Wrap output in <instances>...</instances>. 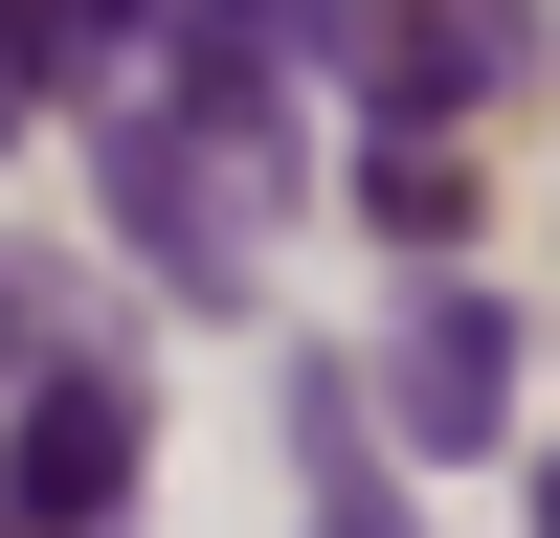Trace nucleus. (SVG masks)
I'll list each match as a JSON object with an SVG mask.
<instances>
[{
  "mask_svg": "<svg viewBox=\"0 0 560 538\" xmlns=\"http://www.w3.org/2000/svg\"><path fill=\"white\" fill-rule=\"evenodd\" d=\"M269 202H292V113H269V45L247 23H202L158 68V113L113 134V224H135V269H158V292H247L269 269Z\"/></svg>",
  "mask_w": 560,
  "mask_h": 538,
  "instance_id": "obj_1",
  "label": "nucleus"
},
{
  "mask_svg": "<svg viewBox=\"0 0 560 538\" xmlns=\"http://www.w3.org/2000/svg\"><path fill=\"white\" fill-rule=\"evenodd\" d=\"M382 448H516V314L471 292V269H427L382 337Z\"/></svg>",
  "mask_w": 560,
  "mask_h": 538,
  "instance_id": "obj_2",
  "label": "nucleus"
},
{
  "mask_svg": "<svg viewBox=\"0 0 560 538\" xmlns=\"http://www.w3.org/2000/svg\"><path fill=\"white\" fill-rule=\"evenodd\" d=\"M337 68H359V113L382 134H448L471 90H516V0H337Z\"/></svg>",
  "mask_w": 560,
  "mask_h": 538,
  "instance_id": "obj_3",
  "label": "nucleus"
},
{
  "mask_svg": "<svg viewBox=\"0 0 560 538\" xmlns=\"http://www.w3.org/2000/svg\"><path fill=\"white\" fill-rule=\"evenodd\" d=\"M0 516H23V538H113V516H135V382H23Z\"/></svg>",
  "mask_w": 560,
  "mask_h": 538,
  "instance_id": "obj_4",
  "label": "nucleus"
},
{
  "mask_svg": "<svg viewBox=\"0 0 560 538\" xmlns=\"http://www.w3.org/2000/svg\"><path fill=\"white\" fill-rule=\"evenodd\" d=\"M113 45H135V0H0V134H23L45 90H90Z\"/></svg>",
  "mask_w": 560,
  "mask_h": 538,
  "instance_id": "obj_5",
  "label": "nucleus"
},
{
  "mask_svg": "<svg viewBox=\"0 0 560 538\" xmlns=\"http://www.w3.org/2000/svg\"><path fill=\"white\" fill-rule=\"evenodd\" d=\"M538 538H560V471H538Z\"/></svg>",
  "mask_w": 560,
  "mask_h": 538,
  "instance_id": "obj_6",
  "label": "nucleus"
},
{
  "mask_svg": "<svg viewBox=\"0 0 560 538\" xmlns=\"http://www.w3.org/2000/svg\"><path fill=\"white\" fill-rule=\"evenodd\" d=\"M0 538H23V516H0Z\"/></svg>",
  "mask_w": 560,
  "mask_h": 538,
  "instance_id": "obj_7",
  "label": "nucleus"
}]
</instances>
